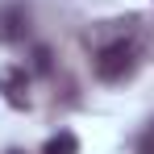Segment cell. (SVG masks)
Returning <instances> with one entry per match:
<instances>
[{"mask_svg": "<svg viewBox=\"0 0 154 154\" xmlns=\"http://www.w3.org/2000/svg\"><path fill=\"white\" fill-rule=\"evenodd\" d=\"M0 92H4V100L13 104V108H25L29 104V75H25V67H4L0 71Z\"/></svg>", "mask_w": 154, "mask_h": 154, "instance_id": "7a4b0ae2", "label": "cell"}, {"mask_svg": "<svg viewBox=\"0 0 154 154\" xmlns=\"http://www.w3.org/2000/svg\"><path fill=\"white\" fill-rule=\"evenodd\" d=\"M42 154H79V137L63 129V133H54L50 142H46V150H42Z\"/></svg>", "mask_w": 154, "mask_h": 154, "instance_id": "277c9868", "label": "cell"}, {"mask_svg": "<svg viewBox=\"0 0 154 154\" xmlns=\"http://www.w3.org/2000/svg\"><path fill=\"white\" fill-rule=\"evenodd\" d=\"M33 58H38V71H50V50H38Z\"/></svg>", "mask_w": 154, "mask_h": 154, "instance_id": "8992f818", "label": "cell"}, {"mask_svg": "<svg viewBox=\"0 0 154 154\" xmlns=\"http://www.w3.org/2000/svg\"><path fill=\"white\" fill-rule=\"evenodd\" d=\"M133 150H137V154H154V121L137 133V146H133Z\"/></svg>", "mask_w": 154, "mask_h": 154, "instance_id": "5b68a950", "label": "cell"}, {"mask_svg": "<svg viewBox=\"0 0 154 154\" xmlns=\"http://www.w3.org/2000/svg\"><path fill=\"white\" fill-rule=\"evenodd\" d=\"M29 33V8L25 4H4L0 8V42H21Z\"/></svg>", "mask_w": 154, "mask_h": 154, "instance_id": "3957f363", "label": "cell"}, {"mask_svg": "<svg viewBox=\"0 0 154 154\" xmlns=\"http://www.w3.org/2000/svg\"><path fill=\"white\" fill-rule=\"evenodd\" d=\"M137 17H117V21H100L88 33L92 42V67L104 83H125L137 63H142V38H137Z\"/></svg>", "mask_w": 154, "mask_h": 154, "instance_id": "6da1fadb", "label": "cell"}, {"mask_svg": "<svg viewBox=\"0 0 154 154\" xmlns=\"http://www.w3.org/2000/svg\"><path fill=\"white\" fill-rule=\"evenodd\" d=\"M8 154H21V150H8Z\"/></svg>", "mask_w": 154, "mask_h": 154, "instance_id": "52a82bcc", "label": "cell"}]
</instances>
